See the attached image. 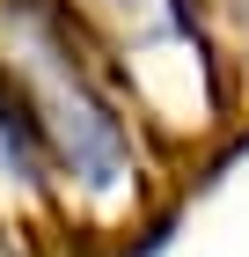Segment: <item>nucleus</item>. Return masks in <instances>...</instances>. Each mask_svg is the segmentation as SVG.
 Masks as SVG:
<instances>
[{"label":"nucleus","mask_w":249,"mask_h":257,"mask_svg":"<svg viewBox=\"0 0 249 257\" xmlns=\"http://www.w3.org/2000/svg\"><path fill=\"white\" fill-rule=\"evenodd\" d=\"M0 257H22V242L8 235V220H0Z\"/></svg>","instance_id":"obj_6"},{"label":"nucleus","mask_w":249,"mask_h":257,"mask_svg":"<svg viewBox=\"0 0 249 257\" xmlns=\"http://www.w3.org/2000/svg\"><path fill=\"white\" fill-rule=\"evenodd\" d=\"M117 96L147 133H220L234 118V81L198 22H176L161 37H139L110 52Z\"/></svg>","instance_id":"obj_2"},{"label":"nucleus","mask_w":249,"mask_h":257,"mask_svg":"<svg viewBox=\"0 0 249 257\" xmlns=\"http://www.w3.org/2000/svg\"><path fill=\"white\" fill-rule=\"evenodd\" d=\"M0 81L22 103L52 177L88 213H125L139 198V118L103 81L66 0H0Z\"/></svg>","instance_id":"obj_1"},{"label":"nucleus","mask_w":249,"mask_h":257,"mask_svg":"<svg viewBox=\"0 0 249 257\" xmlns=\"http://www.w3.org/2000/svg\"><path fill=\"white\" fill-rule=\"evenodd\" d=\"M191 22L212 37L234 96H242V81H249V0H191Z\"/></svg>","instance_id":"obj_5"},{"label":"nucleus","mask_w":249,"mask_h":257,"mask_svg":"<svg viewBox=\"0 0 249 257\" xmlns=\"http://www.w3.org/2000/svg\"><path fill=\"white\" fill-rule=\"evenodd\" d=\"M52 191V162H44L37 133L22 118V103L8 96V81H0V213H15V206H37Z\"/></svg>","instance_id":"obj_3"},{"label":"nucleus","mask_w":249,"mask_h":257,"mask_svg":"<svg viewBox=\"0 0 249 257\" xmlns=\"http://www.w3.org/2000/svg\"><path fill=\"white\" fill-rule=\"evenodd\" d=\"M66 8H74V22L88 30V37H103L110 52L191 22V0H66Z\"/></svg>","instance_id":"obj_4"}]
</instances>
